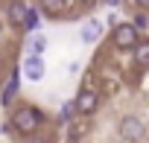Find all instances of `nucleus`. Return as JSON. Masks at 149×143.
<instances>
[{
    "mask_svg": "<svg viewBox=\"0 0 149 143\" xmlns=\"http://www.w3.org/2000/svg\"><path fill=\"white\" fill-rule=\"evenodd\" d=\"M44 123V114L35 108V105H18L12 111V131L24 134V137H32Z\"/></svg>",
    "mask_w": 149,
    "mask_h": 143,
    "instance_id": "nucleus-1",
    "label": "nucleus"
},
{
    "mask_svg": "<svg viewBox=\"0 0 149 143\" xmlns=\"http://www.w3.org/2000/svg\"><path fill=\"white\" fill-rule=\"evenodd\" d=\"M117 134L123 143H140V140H146V123L137 114H123L117 123Z\"/></svg>",
    "mask_w": 149,
    "mask_h": 143,
    "instance_id": "nucleus-2",
    "label": "nucleus"
},
{
    "mask_svg": "<svg viewBox=\"0 0 149 143\" xmlns=\"http://www.w3.org/2000/svg\"><path fill=\"white\" fill-rule=\"evenodd\" d=\"M137 41H140V29L132 24V21H123V24H117L114 29H111V44L117 47V50H134L137 47Z\"/></svg>",
    "mask_w": 149,
    "mask_h": 143,
    "instance_id": "nucleus-3",
    "label": "nucleus"
},
{
    "mask_svg": "<svg viewBox=\"0 0 149 143\" xmlns=\"http://www.w3.org/2000/svg\"><path fill=\"white\" fill-rule=\"evenodd\" d=\"M76 111H79V117H94L97 111H100V91H94V88H82L79 94H76Z\"/></svg>",
    "mask_w": 149,
    "mask_h": 143,
    "instance_id": "nucleus-4",
    "label": "nucleus"
},
{
    "mask_svg": "<svg viewBox=\"0 0 149 143\" xmlns=\"http://www.w3.org/2000/svg\"><path fill=\"white\" fill-rule=\"evenodd\" d=\"M21 70H24V76H26L29 82H41V79H44V73H47V64H44V58H41V56H29V53H26V58H24Z\"/></svg>",
    "mask_w": 149,
    "mask_h": 143,
    "instance_id": "nucleus-5",
    "label": "nucleus"
},
{
    "mask_svg": "<svg viewBox=\"0 0 149 143\" xmlns=\"http://www.w3.org/2000/svg\"><path fill=\"white\" fill-rule=\"evenodd\" d=\"M91 131V117H76L67 123V131H64V140L67 143H79L82 137H88Z\"/></svg>",
    "mask_w": 149,
    "mask_h": 143,
    "instance_id": "nucleus-6",
    "label": "nucleus"
},
{
    "mask_svg": "<svg viewBox=\"0 0 149 143\" xmlns=\"http://www.w3.org/2000/svg\"><path fill=\"white\" fill-rule=\"evenodd\" d=\"M102 32H105V24H102L100 18H88V21L82 24V29H79V38H82L85 44H97V41L102 38Z\"/></svg>",
    "mask_w": 149,
    "mask_h": 143,
    "instance_id": "nucleus-7",
    "label": "nucleus"
},
{
    "mask_svg": "<svg viewBox=\"0 0 149 143\" xmlns=\"http://www.w3.org/2000/svg\"><path fill=\"white\" fill-rule=\"evenodd\" d=\"M38 12L47 18H64L70 12V0H38Z\"/></svg>",
    "mask_w": 149,
    "mask_h": 143,
    "instance_id": "nucleus-8",
    "label": "nucleus"
},
{
    "mask_svg": "<svg viewBox=\"0 0 149 143\" xmlns=\"http://www.w3.org/2000/svg\"><path fill=\"white\" fill-rule=\"evenodd\" d=\"M26 12H29L26 0H9V6H6V21H9V26H24Z\"/></svg>",
    "mask_w": 149,
    "mask_h": 143,
    "instance_id": "nucleus-9",
    "label": "nucleus"
},
{
    "mask_svg": "<svg viewBox=\"0 0 149 143\" xmlns=\"http://www.w3.org/2000/svg\"><path fill=\"white\" fill-rule=\"evenodd\" d=\"M18 91H21V70H12V73H9V82H6V88H3V94H0V105L9 108V105L15 102Z\"/></svg>",
    "mask_w": 149,
    "mask_h": 143,
    "instance_id": "nucleus-10",
    "label": "nucleus"
},
{
    "mask_svg": "<svg viewBox=\"0 0 149 143\" xmlns=\"http://www.w3.org/2000/svg\"><path fill=\"white\" fill-rule=\"evenodd\" d=\"M44 50H47V35H44V32H29L26 53H29V56H44Z\"/></svg>",
    "mask_w": 149,
    "mask_h": 143,
    "instance_id": "nucleus-11",
    "label": "nucleus"
},
{
    "mask_svg": "<svg viewBox=\"0 0 149 143\" xmlns=\"http://www.w3.org/2000/svg\"><path fill=\"white\" fill-rule=\"evenodd\" d=\"M132 56H134V67L149 70V41H137V47L132 50Z\"/></svg>",
    "mask_w": 149,
    "mask_h": 143,
    "instance_id": "nucleus-12",
    "label": "nucleus"
},
{
    "mask_svg": "<svg viewBox=\"0 0 149 143\" xmlns=\"http://www.w3.org/2000/svg\"><path fill=\"white\" fill-rule=\"evenodd\" d=\"M38 26H41V12L29 6V12H26V18H24V26H21V29H26V32H38Z\"/></svg>",
    "mask_w": 149,
    "mask_h": 143,
    "instance_id": "nucleus-13",
    "label": "nucleus"
},
{
    "mask_svg": "<svg viewBox=\"0 0 149 143\" xmlns=\"http://www.w3.org/2000/svg\"><path fill=\"white\" fill-rule=\"evenodd\" d=\"M76 114H79V111H76V102L70 99V102H64V105H61V117H58V120L67 126L70 120H76Z\"/></svg>",
    "mask_w": 149,
    "mask_h": 143,
    "instance_id": "nucleus-14",
    "label": "nucleus"
},
{
    "mask_svg": "<svg viewBox=\"0 0 149 143\" xmlns=\"http://www.w3.org/2000/svg\"><path fill=\"white\" fill-rule=\"evenodd\" d=\"M132 24H134V26H137L140 32H143V29H149V12H146V9L134 12V21H132Z\"/></svg>",
    "mask_w": 149,
    "mask_h": 143,
    "instance_id": "nucleus-15",
    "label": "nucleus"
},
{
    "mask_svg": "<svg viewBox=\"0 0 149 143\" xmlns=\"http://www.w3.org/2000/svg\"><path fill=\"white\" fill-rule=\"evenodd\" d=\"M134 3H137V9H146L149 12V0H134Z\"/></svg>",
    "mask_w": 149,
    "mask_h": 143,
    "instance_id": "nucleus-16",
    "label": "nucleus"
},
{
    "mask_svg": "<svg viewBox=\"0 0 149 143\" xmlns=\"http://www.w3.org/2000/svg\"><path fill=\"white\" fill-rule=\"evenodd\" d=\"M105 3H108V6H120V3H123V0H105Z\"/></svg>",
    "mask_w": 149,
    "mask_h": 143,
    "instance_id": "nucleus-17",
    "label": "nucleus"
}]
</instances>
